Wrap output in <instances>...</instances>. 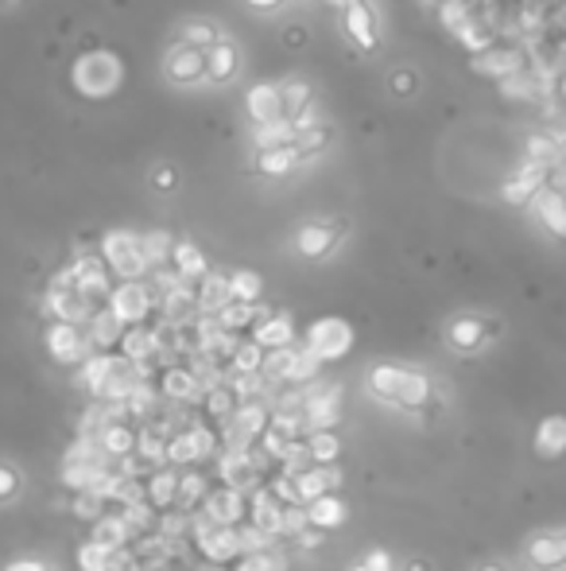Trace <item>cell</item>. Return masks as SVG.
Listing matches in <instances>:
<instances>
[{"label": "cell", "mask_w": 566, "mask_h": 571, "mask_svg": "<svg viewBox=\"0 0 566 571\" xmlns=\"http://www.w3.org/2000/svg\"><path fill=\"white\" fill-rule=\"evenodd\" d=\"M535 451H540L543 459L566 455V416H547V420H540V428H535Z\"/></svg>", "instance_id": "obj_31"}, {"label": "cell", "mask_w": 566, "mask_h": 571, "mask_svg": "<svg viewBox=\"0 0 566 571\" xmlns=\"http://www.w3.org/2000/svg\"><path fill=\"white\" fill-rule=\"evenodd\" d=\"M121 358H129L132 365H156L159 358V339H156V327H129L121 339Z\"/></svg>", "instance_id": "obj_20"}, {"label": "cell", "mask_w": 566, "mask_h": 571, "mask_svg": "<svg viewBox=\"0 0 566 571\" xmlns=\"http://www.w3.org/2000/svg\"><path fill=\"white\" fill-rule=\"evenodd\" d=\"M230 296H233V304H260L264 276L253 273V268H237V273H230Z\"/></svg>", "instance_id": "obj_38"}, {"label": "cell", "mask_w": 566, "mask_h": 571, "mask_svg": "<svg viewBox=\"0 0 566 571\" xmlns=\"http://www.w3.org/2000/svg\"><path fill=\"white\" fill-rule=\"evenodd\" d=\"M369 393L385 405H396V408H428L431 397H435V385H431L428 373H415V370H403V365H373L369 370Z\"/></svg>", "instance_id": "obj_1"}, {"label": "cell", "mask_w": 566, "mask_h": 571, "mask_svg": "<svg viewBox=\"0 0 566 571\" xmlns=\"http://www.w3.org/2000/svg\"><path fill=\"white\" fill-rule=\"evenodd\" d=\"M307 517H311V529L330 532V529H337V525L345 521V502L337 494H326V497H319L314 505H307Z\"/></svg>", "instance_id": "obj_34"}, {"label": "cell", "mask_w": 566, "mask_h": 571, "mask_svg": "<svg viewBox=\"0 0 566 571\" xmlns=\"http://www.w3.org/2000/svg\"><path fill=\"white\" fill-rule=\"evenodd\" d=\"M195 296H198V311H202V315H222L225 307L233 304V296H230V276L206 273L202 281H198Z\"/></svg>", "instance_id": "obj_23"}, {"label": "cell", "mask_w": 566, "mask_h": 571, "mask_svg": "<svg viewBox=\"0 0 566 571\" xmlns=\"http://www.w3.org/2000/svg\"><path fill=\"white\" fill-rule=\"evenodd\" d=\"M264 315H268V307H260V304H230L222 315H214V319L222 323V331L241 334V339H245V331H253Z\"/></svg>", "instance_id": "obj_30"}, {"label": "cell", "mask_w": 566, "mask_h": 571, "mask_svg": "<svg viewBox=\"0 0 566 571\" xmlns=\"http://www.w3.org/2000/svg\"><path fill=\"white\" fill-rule=\"evenodd\" d=\"M202 514L214 517V525H222V529H241V525H248V497L241 490L214 486L206 497Z\"/></svg>", "instance_id": "obj_11"}, {"label": "cell", "mask_w": 566, "mask_h": 571, "mask_svg": "<svg viewBox=\"0 0 566 571\" xmlns=\"http://www.w3.org/2000/svg\"><path fill=\"white\" fill-rule=\"evenodd\" d=\"M248 4H256V9H271V4H279V0H248Z\"/></svg>", "instance_id": "obj_56"}, {"label": "cell", "mask_w": 566, "mask_h": 571, "mask_svg": "<svg viewBox=\"0 0 566 571\" xmlns=\"http://www.w3.org/2000/svg\"><path fill=\"white\" fill-rule=\"evenodd\" d=\"M47 354L55 358L58 365H78V362H90L93 347L86 339V327L75 323H51L47 327Z\"/></svg>", "instance_id": "obj_9"}, {"label": "cell", "mask_w": 566, "mask_h": 571, "mask_svg": "<svg viewBox=\"0 0 566 571\" xmlns=\"http://www.w3.org/2000/svg\"><path fill=\"white\" fill-rule=\"evenodd\" d=\"M106 505L109 502L98 494V490H86V494H75V505H70V509H75L78 521H101V517L109 514Z\"/></svg>", "instance_id": "obj_48"}, {"label": "cell", "mask_w": 566, "mask_h": 571, "mask_svg": "<svg viewBox=\"0 0 566 571\" xmlns=\"http://www.w3.org/2000/svg\"><path fill=\"white\" fill-rule=\"evenodd\" d=\"M311 529V517H307V505H284V529H279V537H303V532Z\"/></svg>", "instance_id": "obj_50"}, {"label": "cell", "mask_w": 566, "mask_h": 571, "mask_svg": "<svg viewBox=\"0 0 566 571\" xmlns=\"http://www.w3.org/2000/svg\"><path fill=\"white\" fill-rule=\"evenodd\" d=\"M245 109H248V117L256 121V129H260V124L288 121V109H284V94H279V86H271V83L253 86V90L245 94Z\"/></svg>", "instance_id": "obj_16"}, {"label": "cell", "mask_w": 566, "mask_h": 571, "mask_svg": "<svg viewBox=\"0 0 566 571\" xmlns=\"http://www.w3.org/2000/svg\"><path fill=\"white\" fill-rule=\"evenodd\" d=\"M337 420H342V385H322L319 381L303 408L307 436H314V431H334Z\"/></svg>", "instance_id": "obj_8"}, {"label": "cell", "mask_w": 566, "mask_h": 571, "mask_svg": "<svg viewBox=\"0 0 566 571\" xmlns=\"http://www.w3.org/2000/svg\"><path fill=\"white\" fill-rule=\"evenodd\" d=\"M106 307L121 319L124 327H144L148 323L152 307H156V292H152L144 281H121Z\"/></svg>", "instance_id": "obj_6"}, {"label": "cell", "mask_w": 566, "mask_h": 571, "mask_svg": "<svg viewBox=\"0 0 566 571\" xmlns=\"http://www.w3.org/2000/svg\"><path fill=\"white\" fill-rule=\"evenodd\" d=\"M337 238H342V226H337V222H307L303 230L296 233L299 257L322 261V257L330 253V249L337 245Z\"/></svg>", "instance_id": "obj_18"}, {"label": "cell", "mask_w": 566, "mask_h": 571, "mask_svg": "<svg viewBox=\"0 0 566 571\" xmlns=\"http://www.w3.org/2000/svg\"><path fill=\"white\" fill-rule=\"evenodd\" d=\"M311 466H314V459H311V451H307V439H303V443H296L288 455L279 459V479H303Z\"/></svg>", "instance_id": "obj_45"}, {"label": "cell", "mask_w": 566, "mask_h": 571, "mask_svg": "<svg viewBox=\"0 0 566 571\" xmlns=\"http://www.w3.org/2000/svg\"><path fill=\"white\" fill-rule=\"evenodd\" d=\"M167 466H175V471H190V466H198V451H195V443H190L187 431H179L175 439H167Z\"/></svg>", "instance_id": "obj_42"}, {"label": "cell", "mask_w": 566, "mask_h": 571, "mask_svg": "<svg viewBox=\"0 0 566 571\" xmlns=\"http://www.w3.org/2000/svg\"><path fill=\"white\" fill-rule=\"evenodd\" d=\"M70 276H75V288L82 292L86 299H109L113 296L109 265L101 257H78L75 265H70Z\"/></svg>", "instance_id": "obj_15"}, {"label": "cell", "mask_w": 566, "mask_h": 571, "mask_svg": "<svg viewBox=\"0 0 566 571\" xmlns=\"http://www.w3.org/2000/svg\"><path fill=\"white\" fill-rule=\"evenodd\" d=\"M233 571H288V556L279 552V548H268V552L241 556Z\"/></svg>", "instance_id": "obj_44"}, {"label": "cell", "mask_w": 566, "mask_h": 571, "mask_svg": "<svg viewBox=\"0 0 566 571\" xmlns=\"http://www.w3.org/2000/svg\"><path fill=\"white\" fill-rule=\"evenodd\" d=\"M206 67H210V83H230L237 75V47L233 43H214L206 51Z\"/></svg>", "instance_id": "obj_36"}, {"label": "cell", "mask_w": 566, "mask_h": 571, "mask_svg": "<svg viewBox=\"0 0 566 571\" xmlns=\"http://www.w3.org/2000/svg\"><path fill=\"white\" fill-rule=\"evenodd\" d=\"M264 358H268V354H264V350L256 347L253 339H245V342L237 347V354H233L230 373H260V370H264Z\"/></svg>", "instance_id": "obj_47"}, {"label": "cell", "mask_w": 566, "mask_h": 571, "mask_svg": "<svg viewBox=\"0 0 566 571\" xmlns=\"http://www.w3.org/2000/svg\"><path fill=\"white\" fill-rule=\"evenodd\" d=\"M140 245H144V257H148V265H164V261H171L175 241L167 238V233H148V238H140Z\"/></svg>", "instance_id": "obj_49"}, {"label": "cell", "mask_w": 566, "mask_h": 571, "mask_svg": "<svg viewBox=\"0 0 566 571\" xmlns=\"http://www.w3.org/2000/svg\"><path fill=\"white\" fill-rule=\"evenodd\" d=\"M159 397L171 400V405H190V400H202L206 389L198 385V377L187 365H167L159 373Z\"/></svg>", "instance_id": "obj_17"}, {"label": "cell", "mask_w": 566, "mask_h": 571, "mask_svg": "<svg viewBox=\"0 0 566 571\" xmlns=\"http://www.w3.org/2000/svg\"><path fill=\"white\" fill-rule=\"evenodd\" d=\"M307 451H311L314 466H334L342 455V439H337V431H314V436H307Z\"/></svg>", "instance_id": "obj_39"}, {"label": "cell", "mask_w": 566, "mask_h": 571, "mask_svg": "<svg viewBox=\"0 0 566 571\" xmlns=\"http://www.w3.org/2000/svg\"><path fill=\"white\" fill-rule=\"evenodd\" d=\"M4 571H51L47 563H40V560H16V563H9Z\"/></svg>", "instance_id": "obj_53"}, {"label": "cell", "mask_w": 566, "mask_h": 571, "mask_svg": "<svg viewBox=\"0 0 566 571\" xmlns=\"http://www.w3.org/2000/svg\"><path fill=\"white\" fill-rule=\"evenodd\" d=\"M528 560L543 571L566 568V532H551V537H535L528 545Z\"/></svg>", "instance_id": "obj_28"}, {"label": "cell", "mask_w": 566, "mask_h": 571, "mask_svg": "<svg viewBox=\"0 0 566 571\" xmlns=\"http://www.w3.org/2000/svg\"><path fill=\"white\" fill-rule=\"evenodd\" d=\"M353 571H392V556H388L385 548H377V552L365 556V560L357 563Z\"/></svg>", "instance_id": "obj_51"}, {"label": "cell", "mask_w": 566, "mask_h": 571, "mask_svg": "<svg viewBox=\"0 0 566 571\" xmlns=\"http://www.w3.org/2000/svg\"><path fill=\"white\" fill-rule=\"evenodd\" d=\"M485 339H489V327H485V319H477V315H458V319L446 327V342H451L458 354L481 350Z\"/></svg>", "instance_id": "obj_21"}, {"label": "cell", "mask_w": 566, "mask_h": 571, "mask_svg": "<svg viewBox=\"0 0 566 571\" xmlns=\"http://www.w3.org/2000/svg\"><path fill=\"white\" fill-rule=\"evenodd\" d=\"M164 70L175 86H195L202 78H210V67H206V51L190 47V43H175L164 58Z\"/></svg>", "instance_id": "obj_12"}, {"label": "cell", "mask_w": 566, "mask_h": 571, "mask_svg": "<svg viewBox=\"0 0 566 571\" xmlns=\"http://www.w3.org/2000/svg\"><path fill=\"white\" fill-rule=\"evenodd\" d=\"M210 479H206L202 471H195V466H190V471H182L179 474V502H175V509H179V514H187V517H195L198 509H202L206 505V497H210Z\"/></svg>", "instance_id": "obj_25"}, {"label": "cell", "mask_w": 566, "mask_h": 571, "mask_svg": "<svg viewBox=\"0 0 566 571\" xmlns=\"http://www.w3.org/2000/svg\"><path fill=\"white\" fill-rule=\"evenodd\" d=\"M171 265H175V273L182 276V281H202L210 268H206V257H202V249L198 245H190V241H175V249H171Z\"/></svg>", "instance_id": "obj_33"}, {"label": "cell", "mask_w": 566, "mask_h": 571, "mask_svg": "<svg viewBox=\"0 0 566 571\" xmlns=\"http://www.w3.org/2000/svg\"><path fill=\"white\" fill-rule=\"evenodd\" d=\"M136 439H140V431L129 428V424H109V428L101 431L98 448H101V455H106V459H113V463H124V459L136 451Z\"/></svg>", "instance_id": "obj_27"}, {"label": "cell", "mask_w": 566, "mask_h": 571, "mask_svg": "<svg viewBox=\"0 0 566 571\" xmlns=\"http://www.w3.org/2000/svg\"><path fill=\"white\" fill-rule=\"evenodd\" d=\"M307 350H311L322 365L337 362V358H345L353 350V327L345 323V319H334V315L319 319V323H311V331H307Z\"/></svg>", "instance_id": "obj_7"}, {"label": "cell", "mask_w": 566, "mask_h": 571, "mask_svg": "<svg viewBox=\"0 0 566 571\" xmlns=\"http://www.w3.org/2000/svg\"><path fill=\"white\" fill-rule=\"evenodd\" d=\"M345 32H349V40L357 43V47H377V17L369 12V4L365 0H357L353 9H345Z\"/></svg>", "instance_id": "obj_29"}, {"label": "cell", "mask_w": 566, "mask_h": 571, "mask_svg": "<svg viewBox=\"0 0 566 571\" xmlns=\"http://www.w3.org/2000/svg\"><path fill=\"white\" fill-rule=\"evenodd\" d=\"M156 187L159 190H171L175 187V172H171V167H159V172H156Z\"/></svg>", "instance_id": "obj_54"}, {"label": "cell", "mask_w": 566, "mask_h": 571, "mask_svg": "<svg viewBox=\"0 0 566 571\" xmlns=\"http://www.w3.org/2000/svg\"><path fill=\"white\" fill-rule=\"evenodd\" d=\"M113 474V459L101 455L98 443H86L78 439L75 448L66 451L63 459V486L75 490V494H86V490H98L101 482Z\"/></svg>", "instance_id": "obj_2"}, {"label": "cell", "mask_w": 566, "mask_h": 571, "mask_svg": "<svg viewBox=\"0 0 566 571\" xmlns=\"http://www.w3.org/2000/svg\"><path fill=\"white\" fill-rule=\"evenodd\" d=\"M70 78H75L82 98H109V94L121 86L124 67L113 51H86L75 63V70H70Z\"/></svg>", "instance_id": "obj_3"}, {"label": "cell", "mask_w": 566, "mask_h": 571, "mask_svg": "<svg viewBox=\"0 0 566 571\" xmlns=\"http://www.w3.org/2000/svg\"><path fill=\"white\" fill-rule=\"evenodd\" d=\"M187 436H190V443H195V451H198V463L222 455V431H218L210 420H190Z\"/></svg>", "instance_id": "obj_35"}, {"label": "cell", "mask_w": 566, "mask_h": 571, "mask_svg": "<svg viewBox=\"0 0 566 571\" xmlns=\"http://www.w3.org/2000/svg\"><path fill=\"white\" fill-rule=\"evenodd\" d=\"M179 474L182 471H175V466H164V471H156L144 482V497H148V505L156 514L175 509V502H179Z\"/></svg>", "instance_id": "obj_22"}, {"label": "cell", "mask_w": 566, "mask_h": 571, "mask_svg": "<svg viewBox=\"0 0 566 571\" xmlns=\"http://www.w3.org/2000/svg\"><path fill=\"white\" fill-rule=\"evenodd\" d=\"M47 311L55 323H75V327H86L98 315V307H93V299H86L82 292L75 288V276H70V268H63V273L51 281L47 288Z\"/></svg>", "instance_id": "obj_4"}, {"label": "cell", "mask_w": 566, "mask_h": 571, "mask_svg": "<svg viewBox=\"0 0 566 571\" xmlns=\"http://www.w3.org/2000/svg\"><path fill=\"white\" fill-rule=\"evenodd\" d=\"M299 545H303V548H319L322 545V529H307L303 537H299Z\"/></svg>", "instance_id": "obj_55"}, {"label": "cell", "mask_w": 566, "mask_h": 571, "mask_svg": "<svg viewBox=\"0 0 566 571\" xmlns=\"http://www.w3.org/2000/svg\"><path fill=\"white\" fill-rule=\"evenodd\" d=\"M248 525H253V529H260L264 537L279 540V529H284V502L271 494V482L248 497Z\"/></svg>", "instance_id": "obj_14"}, {"label": "cell", "mask_w": 566, "mask_h": 571, "mask_svg": "<svg viewBox=\"0 0 566 571\" xmlns=\"http://www.w3.org/2000/svg\"><path fill=\"white\" fill-rule=\"evenodd\" d=\"M481 571H504V568H501V563H485Z\"/></svg>", "instance_id": "obj_58"}, {"label": "cell", "mask_w": 566, "mask_h": 571, "mask_svg": "<svg viewBox=\"0 0 566 571\" xmlns=\"http://www.w3.org/2000/svg\"><path fill=\"white\" fill-rule=\"evenodd\" d=\"M101 261L121 281H140L148 273V257H144V245H140L136 233H109L106 245H101Z\"/></svg>", "instance_id": "obj_5"}, {"label": "cell", "mask_w": 566, "mask_h": 571, "mask_svg": "<svg viewBox=\"0 0 566 571\" xmlns=\"http://www.w3.org/2000/svg\"><path fill=\"white\" fill-rule=\"evenodd\" d=\"M16 490H20V474L12 471V466L0 463V502H4V497H12Z\"/></svg>", "instance_id": "obj_52"}, {"label": "cell", "mask_w": 566, "mask_h": 571, "mask_svg": "<svg viewBox=\"0 0 566 571\" xmlns=\"http://www.w3.org/2000/svg\"><path fill=\"white\" fill-rule=\"evenodd\" d=\"M132 459H136L140 466H148L152 474L164 471V466H167V439L144 428V431H140V439H136V451H132Z\"/></svg>", "instance_id": "obj_32"}, {"label": "cell", "mask_w": 566, "mask_h": 571, "mask_svg": "<svg viewBox=\"0 0 566 571\" xmlns=\"http://www.w3.org/2000/svg\"><path fill=\"white\" fill-rule=\"evenodd\" d=\"M218 486L241 490L245 497H253L256 490L268 486V479H260V474L253 471L248 451H222V455H218Z\"/></svg>", "instance_id": "obj_10"}, {"label": "cell", "mask_w": 566, "mask_h": 571, "mask_svg": "<svg viewBox=\"0 0 566 571\" xmlns=\"http://www.w3.org/2000/svg\"><path fill=\"white\" fill-rule=\"evenodd\" d=\"M330 4H337V9H353L357 0H330Z\"/></svg>", "instance_id": "obj_57"}, {"label": "cell", "mask_w": 566, "mask_h": 571, "mask_svg": "<svg viewBox=\"0 0 566 571\" xmlns=\"http://www.w3.org/2000/svg\"><path fill=\"white\" fill-rule=\"evenodd\" d=\"M296 164H299L296 149H268V152L256 156V167H260L264 175H284V172H291Z\"/></svg>", "instance_id": "obj_46"}, {"label": "cell", "mask_w": 566, "mask_h": 571, "mask_svg": "<svg viewBox=\"0 0 566 571\" xmlns=\"http://www.w3.org/2000/svg\"><path fill=\"white\" fill-rule=\"evenodd\" d=\"M113 556H116V548H106V545H98V540H86V545L78 548V568L82 571H109Z\"/></svg>", "instance_id": "obj_43"}, {"label": "cell", "mask_w": 566, "mask_h": 571, "mask_svg": "<svg viewBox=\"0 0 566 571\" xmlns=\"http://www.w3.org/2000/svg\"><path fill=\"white\" fill-rule=\"evenodd\" d=\"M90 540H98V545H106V548H129L132 537H129V525H124L121 509H116V514H106L101 521H93Z\"/></svg>", "instance_id": "obj_37"}, {"label": "cell", "mask_w": 566, "mask_h": 571, "mask_svg": "<svg viewBox=\"0 0 566 571\" xmlns=\"http://www.w3.org/2000/svg\"><path fill=\"white\" fill-rule=\"evenodd\" d=\"M248 339H253L256 347L264 350V354H276V350H291V342H296V323H291L288 311H268L260 323L253 327V334H248Z\"/></svg>", "instance_id": "obj_13"}, {"label": "cell", "mask_w": 566, "mask_h": 571, "mask_svg": "<svg viewBox=\"0 0 566 571\" xmlns=\"http://www.w3.org/2000/svg\"><path fill=\"white\" fill-rule=\"evenodd\" d=\"M124 331H129V327H124L121 319L109 311V307H101V311L93 315L90 323H86V339H90L93 354H109L113 347H121Z\"/></svg>", "instance_id": "obj_19"}, {"label": "cell", "mask_w": 566, "mask_h": 571, "mask_svg": "<svg viewBox=\"0 0 566 571\" xmlns=\"http://www.w3.org/2000/svg\"><path fill=\"white\" fill-rule=\"evenodd\" d=\"M159 389H152V385H140L136 393H132L129 400H124V405H129V416H136V420H156L159 416Z\"/></svg>", "instance_id": "obj_40"}, {"label": "cell", "mask_w": 566, "mask_h": 571, "mask_svg": "<svg viewBox=\"0 0 566 571\" xmlns=\"http://www.w3.org/2000/svg\"><path fill=\"white\" fill-rule=\"evenodd\" d=\"M237 408H241V397L233 393V385L225 381V385H214V389H206V397H202V413H206V420L214 424V428H222V424H230L233 416H237Z\"/></svg>", "instance_id": "obj_26"}, {"label": "cell", "mask_w": 566, "mask_h": 571, "mask_svg": "<svg viewBox=\"0 0 566 571\" xmlns=\"http://www.w3.org/2000/svg\"><path fill=\"white\" fill-rule=\"evenodd\" d=\"M179 43H190V47H198V51H210L214 43H222V32H218L210 20H187Z\"/></svg>", "instance_id": "obj_41"}, {"label": "cell", "mask_w": 566, "mask_h": 571, "mask_svg": "<svg viewBox=\"0 0 566 571\" xmlns=\"http://www.w3.org/2000/svg\"><path fill=\"white\" fill-rule=\"evenodd\" d=\"M296 486H299V502L314 505L319 497L334 494V490L342 486V471H337V466H311L303 479H296Z\"/></svg>", "instance_id": "obj_24"}]
</instances>
